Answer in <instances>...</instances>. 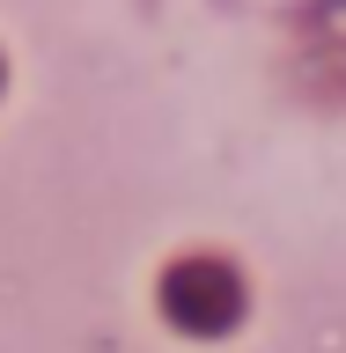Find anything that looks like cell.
Listing matches in <instances>:
<instances>
[{
  "label": "cell",
  "mask_w": 346,
  "mask_h": 353,
  "mask_svg": "<svg viewBox=\"0 0 346 353\" xmlns=\"http://www.w3.org/2000/svg\"><path fill=\"white\" fill-rule=\"evenodd\" d=\"M162 316H170L177 331H192V339H214V331H229L243 316V287L236 272L221 258H184L162 272Z\"/></svg>",
  "instance_id": "cell-1"
}]
</instances>
